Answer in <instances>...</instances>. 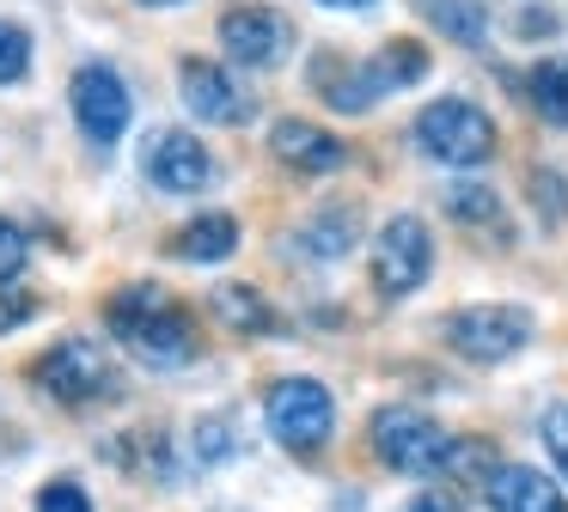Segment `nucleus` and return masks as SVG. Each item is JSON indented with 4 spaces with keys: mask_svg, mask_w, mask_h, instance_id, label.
Returning a JSON list of instances; mask_svg holds the SVG:
<instances>
[{
    "mask_svg": "<svg viewBox=\"0 0 568 512\" xmlns=\"http://www.w3.org/2000/svg\"><path fill=\"white\" fill-rule=\"evenodd\" d=\"M31 378H38L43 390H50L55 402H68V409H87V402H111L116 390V372H111V354L99 348V341L87 336H68L55 341L50 354H43L38 366H31Z\"/></svg>",
    "mask_w": 568,
    "mask_h": 512,
    "instance_id": "nucleus-6",
    "label": "nucleus"
},
{
    "mask_svg": "<svg viewBox=\"0 0 568 512\" xmlns=\"http://www.w3.org/2000/svg\"><path fill=\"white\" fill-rule=\"evenodd\" d=\"M531 329H538V317L526 305H465L446 317V348L470 366H501L531 341Z\"/></svg>",
    "mask_w": 568,
    "mask_h": 512,
    "instance_id": "nucleus-5",
    "label": "nucleus"
},
{
    "mask_svg": "<svg viewBox=\"0 0 568 512\" xmlns=\"http://www.w3.org/2000/svg\"><path fill=\"white\" fill-rule=\"evenodd\" d=\"M239 250V219L233 214H196L190 226H178L172 238V256L184 263H226Z\"/></svg>",
    "mask_w": 568,
    "mask_h": 512,
    "instance_id": "nucleus-16",
    "label": "nucleus"
},
{
    "mask_svg": "<svg viewBox=\"0 0 568 512\" xmlns=\"http://www.w3.org/2000/svg\"><path fill=\"white\" fill-rule=\"evenodd\" d=\"M531 195H544V219H562V177L556 171H531Z\"/></svg>",
    "mask_w": 568,
    "mask_h": 512,
    "instance_id": "nucleus-29",
    "label": "nucleus"
},
{
    "mask_svg": "<svg viewBox=\"0 0 568 512\" xmlns=\"http://www.w3.org/2000/svg\"><path fill=\"white\" fill-rule=\"evenodd\" d=\"M404 512H465V506H458L453 494H416V500H409Z\"/></svg>",
    "mask_w": 568,
    "mask_h": 512,
    "instance_id": "nucleus-30",
    "label": "nucleus"
},
{
    "mask_svg": "<svg viewBox=\"0 0 568 512\" xmlns=\"http://www.w3.org/2000/svg\"><path fill=\"white\" fill-rule=\"evenodd\" d=\"M416 146H422V158H434V165H446V171H477V165H489L495 158V122H489V110L483 104H470V98H434V104H422V116H416Z\"/></svg>",
    "mask_w": 568,
    "mask_h": 512,
    "instance_id": "nucleus-2",
    "label": "nucleus"
},
{
    "mask_svg": "<svg viewBox=\"0 0 568 512\" xmlns=\"http://www.w3.org/2000/svg\"><path fill=\"white\" fill-rule=\"evenodd\" d=\"M221 49L239 61V68H282L287 55H294V19L275 7H263V0H239V7L221 12Z\"/></svg>",
    "mask_w": 568,
    "mask_h": 512,
    "instance_id": "nucleus-8",
    "label": "nucleus"
},
{
    "mask_svg": "<svg viewBox=\"0 0 568 512\" xmlns=\"http://www.w3.org/2000/svg\"><path fill=\"white\" fill-rule=\"evenodd\" d=\"M135 7H153V12H165V7H184V0H135Z\"/></svg>",
    "mask_w": 568,
    "mask_h": 512,
    "instance_id": "nucleus-32",
    "label": "nucleus"
},
{
    "mask_svg": "<svg viewBox=\"0 0 568 512\" xmlns=\"http://www.w3.org/2000/svg\"><path fill=\"white\" fill-rule=\"evenodd\" d=\"M312 92H318L331 110H343V116H367L392 85H385V73H379V61H373V55L355 61V55L324 49V55H312Z\"/></svg>",
    "mask_w": 568,
    "mask_h": 512,
    "instance_id": "nucleus-11",
    "label": "nucleus"
},
{
    "mask_svg": "<svg viewBox=\"0 0 568 512\" xmlns=\"http://www.w3.org/2000/svg\"><path fill=\"white\" fill-rule=\"evenodd\" d=\"M26 73H31V37H26V24L0 19V85H19Z\"/></svg>",
    "mask_w": 568,
    "mask_h": 512,
    "instance_id": "nucleus-23",
    "label": "nucleus"
},
{
    "mask_svg": "<svg viewBox=\"0 0 568 512\" xmlns=\"http://www.w3.org/2000/svg\"><path fill=\"white\" fill-rule=\"evenodd\" d=\"M68 104H74V122L80 134H87V146H116L129 129V85L123 73L111 68V61H87V68H74V80H68Z\"/></svg>",
    "mask_w": 568,
    "mask_h": 512,
    "instance_id": "nucleus-9",
    "label": "nucleus"
},
{
    "mask_svg": "<svg viewBox=\"0 0 568 512\" xmlns=\"http://www.w3.org/2000/svg\"><path fill=\"white\" fill-rule=\"evenodd\" d=\"M26 263H31L26 232H19L13 219H0V287H13V280L26 275Z\"/></svg>",
    "mask_w": 568,
    "mask_h": 512,
    "instance_id": "nucleus-25",
    "label": "nucleus"
},
{
    "mask_svg": "<svg viewBox=\"0 0 568 512\" xmlns=\"http://www.w3.org/2000/svg\"><path fill=\"white\" fill-rule=\"evenodd\" d=\"M428 19H434V31H446L465 49H477L489 37V7H477V0H428Z\"/></svg>",
    "mask_w": 568,
    "mask_h": 512,
    "instance_id": "nucleus-20",
    "label": "nucleus"
},
{
    "mask_svg": "<svg viewBox=\"0 0 568 512\" xmlns=\"http://www.w3.org/2000/svg\"><path fill=\"white\" fill-rule=\"evenodd\" d=\"M489 470H495V458H489V446L483 439H453V458H446V475L453 482H489Z\"/></svg>",
    "mask_w": 568,
    "mask_h": 512,
    "instance_id": "nucleus-24",
    "label": "nucleus"
},
{
    "mask_svg": "<svg viewBox=\"0 0 568 512\" xmlns=\"http://www.w3.org/2000/svg\"><path fill=\"white\" fill-rule=\"evenodd\" d=\"M367 439H373V458L392 475H446V458H453V433L416 402H385L373 414Z\"/></svg>",
    "mask_w": 568,
    "mask_h": 512,
    "instance_id": "nucleus-3",
    "label": "nucleus"
},
{
    "mask_svg": "<svg viewBox=\"0 0 568 512\" xmlns=\"http://www.w3.org/2000/svg\"><path fill=\"white\" fill-rule=\"evenodd\" d=\"M355 238H361V214H355V207H343V202L318 207V214L294 232V244L312 256V263H343V256L355 250Z\"/></svg>",
    "mask_w": 568,
    "mask_h": 512,
    "instance_id": "nucleus-15",
    "label": "nucleus"
},
{
    "mask_svg": "<svg viewBox=\"0 0 568 512\" xmlns=\"http://www.w3.org/2000/svg\"><path fill=\"white\" fill-rule=\"evenodd\" d=\"M141 171L165 195H202L214 183V158L190 129H153L148 146H141Z\"/></svg>",
    "mask_w": 568,
    "mask_h": 512,
    "instance_id": "nucleus-10",
    "label": "nucleus"
},
{
    "mask_svg": "<svg viewBox=\"0 0 568 512\" xmlns=\"http://www.w3.org/2000/svg\"><path fill=\"white\" fill-rule=\"evenodd\" d=\"M446 214H453L458 226H470V232H495L501 244L514 238L501 195H495V190H483V183H453V190H446Z\"/></svg>",
    "mask_w": 568,
    "mask_h": 512,
    "instance_id": "nucleus-18",
    "label": "nucleus"
},
{
    "mask_svg": "<svg viewBox=\"0 0 568 512\" xmlns=\"http://www.w3.org/2000/svg\"><path fill=\"white\" fill-rule=\"evenodd\" d=\"M318 7H336V12H367L373 0H318Z\"/></svg>",
    "mask_w": 568,
    "mask_h": 512,
    "instance_id": "nucleus-31",
    "label": "nucleus"
},
{
    "mask_svg": "<svg viewBox=\"0 0 568 512\" xmlns=\"http://www.w3.org/2000/svg\"><path fill=\"white\" fill-rule=\"evenodd\" d=\"M178 92H184V104H190L196 122H214V129H239V122H251V98L239 92V80L221 68V61L190 55L184 68H178Z\"/></svg>",
    "mask_w": 568,
    "mask_h": 512,
    "instance_id": "nucleus-12",
    "label": "nucleus"
},
{
    "mask_svg": "<svg viewBox=\"0 0 568 512\" xmlns=\"http://www.w3.org/2000/svg\"><path fill=\"white\" fill-rule=\"evenodd\" d=\"M190 458H196V470H214V463L233 458V421L226 414H202L190 427Z\"/></svg>",
    "mask_w": 568,
    "mask_h": 512,
    "instance_id": "nucleus-22",
    "label": "nucleus"
},
{
    "mask_svg": "<svg viewBox=\"0 0 568 512\" xmlns=\"http://www.w3.org/2000/svg\"><path fill=\"white\" fill-rule=\"evenodd\" d=\"M544 451H550L556 475L568 482V402H556V409L544 414Z\"/></svg>",
    "mask_w": 568,
    "mask_h": 512,
    "instance_id": "nucleus-27",
    "label": "nucleus"
},
{
    "mask_svg": "<svg viewBox=\"0 0 568 512\" xmlns=\"http://www.w3.org/2000/svg\"><path fill=\"white\" fill-rule=\"evenodd\" d=\"M483 500H489V512H568L562 488L531 463H495L489 482H483Z\"/></svg>",
    "mask_w": 568,
    "mask_h": 512,
    "instance_id": "nucleus-14",
    "label": "nucleus"
},
{
    "mask_svg": "<svg viewBox=\"0 0 568 512\" xmlns=\"http://www.w3.org/2000/svg\"><path fill=\"white\" fill-rule=\"evenodd\" d=\"M263 427H270L287 451L312 458V451H324L336 433V397L318 378H275L270 397H263Z\"/></svg>",
    "mask_w": 568,
    "mask_h": 512,
    "instance_id": "nucleus-4",
    "label": "nucleus"
},
{
    "mask_svg": "<svg viewBox=\"0 0 568 512\" xmlns=\"http://www.w3.org/2000/svg\"><path fill=\"white\" fill-rule=\"evenodd\" d=\"M531 92V110H538L550 129H568V55H544L526 80Z\"/></svg>",
    "mask_w": 568,
    "mask_h": 512,
    "instance_id": "nucleus-19",
    "label": "nucleus"
},
{
    "mask_svg": "<svg viewBox=\"0 0 568 512\" xmlns=\"http://www.w3.org/2000/svg\"><path fill=\"white\" fill-rule=\"evenodd\" d=\"M214 317H221L233 336H275L282 329V317L270 311V299H263L257 287H214Z\"/></svg>",
    "mask_w": 568,
    "mask_h": 512,
    "instance_id": "nucleus-17",
    "label": "nucleus"
},
{
    "mask_svg": "<svg viewBox=\"0 0 568 512\" xmlns=\"http://www.w3.org/2000/svg\"><path fill=\"white\" fill-rule=\"evenodd\" d=\"M111 336L129 348V360L148 372H178L196 360V324L165 287H123L104 311Z\"/></svg>",
    "mask_w": 568,
    "mask_h": 512,
    "instance_id": "nucleus-1",
    "label": "nucleus"
},
{
    "mask_svg": "<svg viewBox=\"0 0 568 512\" xmlns=\"http://www.w3.org/2000/svg\"><path fill=\"white\" fill-rule=\"evenodd\" d=\"M270 153L282 158V165H294V171H312V177H331V171L348 165V146L336 141L331 129L306 122V116H282V122H275V129H270Z\"/></svg>",
    "mask_w": 568,
    "mask_h": 512,
    "instance_id": "nucleus-13",
    "label": "nucleus"
},
{
    "mask_svg": "<svg viewBox=\"0 0 568 512\" xmlns=\"http://www.w3.org/2000/svg\"><path fill=\"white\" fill-rule=\"evenodd\" d=\"M379 73H385V85H392V92H404V85H416L422 73H428V49L416 43V37H392V43L379 49Z\"/></svg>",
    "mask_w": 568,
    "mask_h": 512,
    "instance_id": "nucleus-21",
    "label": "nucleus"
},
{
    "mask_svg": "<svg viewBox=\"0 0 568 512\" xmlns=\"http://www.w3.org/2000/svg\"><path fill=\"white\" fill-rule=\"evenodd\" d=\"M38 512H92V494L68 475H55V482L38 488Z\"/></svg>",
    "mask_w": 568,
    "mask_h": 512,
    "instance_id": "nucleus-26",
    "label": "nucleus"
},
{
    "mask_svg": "<svg viewBox=\"0 0 568 512\" xmlns=\"http://www.w3.org/2000/svg\"><path fill=\"white\" fill-rule=\"evenodd\" d=\"M434 275V232L416 214H392L373 238V287L385 299H409Z\"/></svg>",
    "mask_w": 568,
    "mask_h": 512,
    "instance_id": "nucleus-7",
    "label": "nucleus"
},
{
    "mask_svg": "<svg viewBox=\"0 0 568 512\" xmlns=\"http://www.w3.org/2000/svg\"><path fill=\"white\" fill-rule=\"evenodd\" d=\"M31 317H38V299H31L26 287H0V336L19 329V324H31Z\"/></svg>",
    "mask_w": 568,
    "mask_h": 512,
    "instance_id": "nucleus-28",
    "label": "nucleus"
}]
</instances>
